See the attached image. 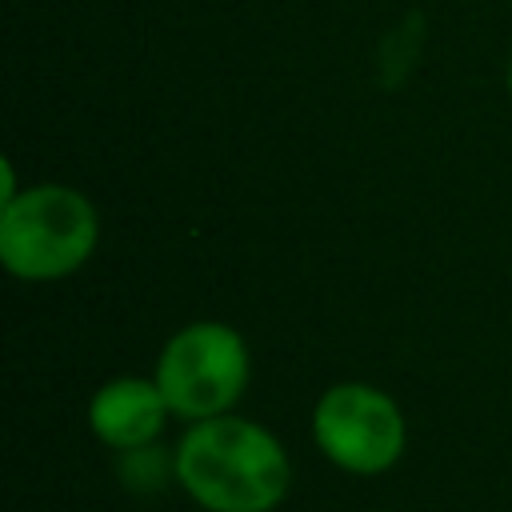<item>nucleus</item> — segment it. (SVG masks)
<instances>
[{
  "label": "nucleus",
  "instance_id": "obj_1",
  "mask_svg": "<svg viewBox=\"0 0 512 512\" xmlns=\"http://www.w3.org/2000/svg\"><path fill=\"white\" fill-rule=\"evenodd\" d=\"M172 472L180 488L208 512H272L292 484L280 440L268 428L228 412L196 420L184 432Z\"/></svg>",
  "mask_w": 512,
  "mask_h": 512
},
{
  "label": "nucleus",
  "instance_id": "obj_2",
  "mask_svg": "<svg viewBox=\"0 0 512 512\" xmlns=\"http://www.w3.org/2000/svg\"><path fill=\"white\" fill-rule=\"evenodd\" d=\"M100 236L92 200L68 184H36L0 204V260L20 280L76 272Z\"/></svg>",
  "mask_w": 512,
  "mask_h": 512
},
{
  "label": "nucleus",
  "instance_id": "obj_3",
  "mask_svg": "<svg viewBox=\"0 0 512 512\" xmlns=\"http://www.w3.org/2000/svg\"><path fill=\"white\" fill-rule=\"evenodd\" d=\"M168 400V408L184 420H212L224 416L248 384V344L236 328L220 320H196L180 328L152 376Z\"/></svg>",
  "mask_w": 512,
  "mask_h": 512
},
{
  "label": "nucleus",
  "instance_id": "obj_4",
  "mask_svg": "<svg viewBox=\"0 0 512 512\" xmlns=\"http://www.w3.org/2000/svg\"><path fill=\"white\" fill-rule=\"evenodd\" d=\"M312 436L336 468L376 476L404 452V416L396 400L372 384H332L316 400Z\"/></svg>",
  "mask_w": 512,
  "mask_h": 512
},
{
  "label": "nucleus",
  "instance_id": "obj_5",
  "mask_svg": "<svg viewBox=\"0 0 512 512\" xmlns=\"http://www.w3.org/2000/svg\"><path fill=\"white\" fill-rule=\"evenodd\" d=\"M168 412L172 408H168L156 380L116 376L92 396L88 424L104 444H112L120 452H132V448H148L164 432Z\"/></svg>",
  "mask_w": 512,
  "mask_h": 512
},
{
  "label": "nucleus",
  "instance_id": "obj_6",
  "mask_svg": "<svg viewBox=\"0 0 512 512\" xmlns=\"http://www.w3.org/2000/svg\"><path fill=\"white\" fill-rule=\"evenodd\" d=\"M508 92H512V68H508Z\"/></svg>",
  "mask_w": 512,
  "mask_h": 512
}]
</instances>
